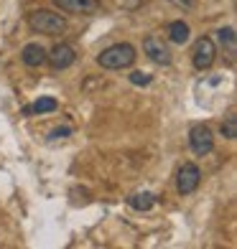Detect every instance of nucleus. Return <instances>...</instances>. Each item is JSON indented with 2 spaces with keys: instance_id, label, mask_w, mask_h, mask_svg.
I'll use <instances>...</instances> for the list:
<instances>
[{
  "instance_id": "obj_1",
  "label": "nucleus",
  "mask_w": 237,
  "mask_h": 249,
  "mask_svg": "<svg viewBox=\"0 0 237 249\" xmlns=\"http://www.w3.org/2000/svg\"><path fill=\"white\" fill-rule=\"evenodd\" d=\"M138 53H135V46L133 43H112L105 51H99L97 56V64L102 69H110V71H118V69H128V66L135 64Z\"/></svg>"
},
{
  "instance_id": "obj_2",
  "label": "nucleus",
  "mask_w": 237,
  "mask_h": 249,
  "mask_svg": "<svg viewBox=\"0 0 237 249\" xmlns=\"http://www.w3.org/2000/svg\"><path fill=\"white\" fill-rule=\"evenodd\" d=\"M28 28L33 33H43V36H61L66 31V18L54 10H33L28 16Z\"/></svg>"
},
{
  "instance_id": "obj_3",
  "label": "nucleus",
  "mask_w": 237,
  "mask_h": 249,
  "mask_svg": "<svg viewBox=\"0 0 237 249\" xmlns=\"http://www.w3.org/2000/svg\"><path fill=\"white\" fill-rule=\"evenodd\" d=\"M214 59H217V46H214L212 38H199L194 43V49H191V64H194V69L204 71L209 69V66L214 64Z\"/></svg>"
},
{
  "instance_id": "obj_4",
  "label": "nucleus",
  "mask_w": 237,
  "mask_h": 249,
  "mask_svg": "<svg viewBox=\"0 0 237 249\" xmlns=\"http://www.w3.org/2000/svg\"><path fill=\"white\" fill-rule=\"evenodd\" d=\"M199 180H201V171L197 163H184L181 168H178L176 173V188L181 196H189L194 194V191L199 188Z\"/></svg>"
},
{
  "instance_id": "obj_5",
  "label": "nucleus",
  "mask_w": 237,
  "mask_h": 249,
  "mask_svg": "<svg viewBox=\"0 0 237 249\" xmlns=\"http://www.w3.org/2000/svg\"><path fill=\"white\" fill-rule=\"evenodd\" d=\"M74 61H77V51H74V46H69V43H56V46L46 53V64L54 71L69 69Z\"/></svg>"
},
{
  "instance_id": "obj_6",
  "label": "nucleus",
  "mask_w": 237,
  "mask_h": 249,
  "mask_svg": "<svg viewBox=\"0 0 237 249\" xmlns=\"http://www.w3.org/2000/svg\"><path fill=\"white\" fill-rule=\"evenodd\" d=\"M189 145L194 155H209L214 150V138H212V130L207 124H194L189 130Z\"/></svg>"
},
{
  "instance_id": "obj_7",
  "label": "nucleus",
  "mask_w": 237,
  "mask_h": 249,
  "mask_svg": "<svg viewBox=\"0 0 237 249\" xmlns=\"http://www.w3.org/2000/svg\"><path fill=\"white\" fill-rule=\"evenodd\" d=\"M143 51H145V56H148L153 64H161V66L171 64V51H168V46L158 36H148V38H145L143 41Z\"/></svg>"
},
{
  "instance_id": "obj_8",
  "label": "nucleus",
  "mask_w": 237,
  "mask_h": 249,
  "mask_svg": "<svg viewBox=\"0 0 237 249\" xmlns=\"http://www.w3.org/2000/svg\"><path fill=\"white\" fill-rule=\"evenodd\" d=\"M46 49L41 46V43H26L23 51H20V61H23L26 66H31V69H36V66L46 64Z\"/></svg>"
},
{
  "instance_id": "obj_9",
  "label": "nucleus",
  "mask_w": 237,
  "mask_h": 249,
  "mask_svg": "<svg viewBox=\"0 0 237 249\" xmlns=\"http://www.w3.org/2000/svg\"><path fill=\"white\" fill-rule=\"evenodd\" d=\"M56 8H61L64 13H95L99 8L97 0H54Z\"/></svg>"
},
{
  "instance_id": "obj_10",
  "label": "nucleus",
  "mask_w": 237,
  "mask_h": 249,
  "mask_svg": "<svg viewBox=\"0 0 237 249\" xmlns=\"http://www.w3.org/2000/svg\"><path fill=\"white\" fill-rule=\"evenodd\" d=\"M128 206L133 211H151L156 206V196L148 194V191H138V194L128 196Z\"/></svg>"
},
{
  "instance_id": "obj_11",
  "label": "nucleus",
  "mask_w": 237,
  "mask_h": 249,
  "mask_svg": "<svg viewBox=\"0 0 237 249\" xmlns=\"http://www.w3.org/2000/svg\"><path fill=\"white\" fill-rule=\"evenodd\" d=\"M56 107H59V102L54 97H39L33 105L23 109V115H46V112H56Z\"/></svg>"
},
{
  "instance_id": "obj_12",
  "label": "nucleus",
  "mask_w": 237,
  "mask_h": 249,
  "mask_svg": "<svg viewBox=\"0 0 237 249\" xmlns=\"http://www.w3.org/2000/svg\"><path fill=\"white\" fill-rule=\"evenodd\" d=\"M189 36H191V28H189V23H184V20H174V23L168 26V41L171 43L184 46V43L189 41Z\"/></svg>"
},
{
  "instance_id": "obj_13",
  "label": "nucleus",
  "mask_w": 237,
  "mask_h": 249,
  "mask_svg": "<svg viewBox=\"0 0 237 249\" xmlns=\"http://www.w3.org/2000/svg\"><path fill=\"white\" fill-rule=\"evenodd\" d=\"M217 38H219V43H222V46L227 49L230 53L237 51V38H235V28H232V26L219 28V31H217Z\"/></svg>"
},
{
  "instance_id": "obj_14",
  "label": "nucleus",
  "mask_w": 237,
  "mask_h": 249,
  "mask_svg": "<svg viewBox=\"0 0 237 249\" xmlns=\"http://www.w3.org/2000/svg\"><path fill=\"white\" fill-rule=\"evenodd\" d=\"M222 135H224V138H227V140H237V117L235 115H230L227 120H224L222 122Z\"/></svg>"
},
{
  "instance_id": "obj_15",
  "label": "nucleus",
  "mask_w": 237,
  "mask_h": 249,
  "mask_svg": "<svg viewBox=\"0 0 237 249\" xmlns=\"http://www.w3.org/2000/svg\"><path fill=\"white\" fill-rule=\"evenodd\" d=\"M151 82H153V76L145 74V71H133L130 74V84H135V87H148Z\"/></svg>"
},
{
  "instance_id": "obj_16",
  "label": "nucleus",
  "mask_w": 237,
  "mask_h": 249,
  "mask_svg": "<svg viewBox=\"0 0 237 249\" xmlns=\"http://www.w3.org/2000/svg\"><path fill=\"white\" fill-rule=\"evenodd\" d=\"M72 135V127H56L49 132V140H64V138H69Z\"/></svg>"
},
{
  "instance_id": "obj_17",
  "label": "nucleus",
  "mask_w": 237,
  "mask_h": 249,
  "mask_svg": "<svg viewBox=\"0 0 237 249\" xmlns=\"http://www.w3.org/2000/svg\"><path fill=\"white\" fill-rule=\"evenodd\" d=\"M171 5H176V8H181V10H191L194 8V0H168Z\"/></svg>"
}]
</instances>
